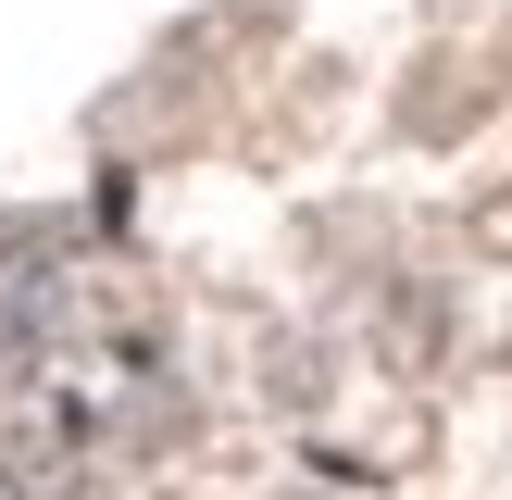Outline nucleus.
I'll list each match as a JSON object with an SVG mask.
<instances>
[{"mask_svg":"<svg viewBox=\"0 0 512 500\" xmlns=\"http://www.w3.org/2000/svg\"><path fill=\"white\" fill-rule=\"evenodd\" d=\"M63 350H75V225L0 213V400L38 388Z\"/></svg>","mask_w":512,"mask_h":500,"instance_id":"obj_1","label":"nucleus"},{"mask_svg":"<svg viewBox=\"0 0 512 500\" xmlns=\"http://www.w3.org/2000/svg\"><path fill=\"white\" fill-rule=\"evenodd\" d=\"M0 500H88V463L63 425H0Z\"/></svg>","mask_w":512,"mask_h":500,"instance_id":"obj_2","label":"nucleus"}]
</instances>
